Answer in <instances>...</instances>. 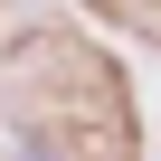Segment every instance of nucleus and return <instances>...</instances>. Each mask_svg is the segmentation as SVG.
I'll use <instances>...</instances> for the list:
<instances>
[{
  "instance_id": "f257e3e1",
  "label": "nucleus",
  "mask_w": 161,
  "mask_h": 161,
  "mask_svg": "<svg viewBox=\"0 0 161 161\" xmlns=\"http://www.w3.org/2000/svg\"><path fill=\"white\" fill-rule=\"evenodd\" d=\"M19 161H38V152H19Z\"/></svg>"
}]
</instances>
